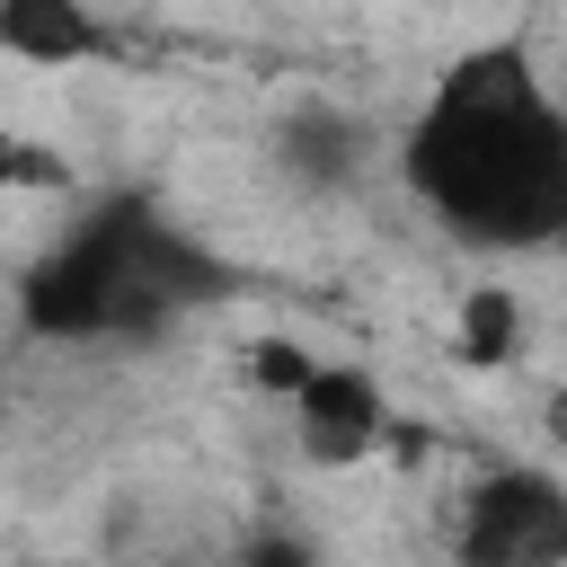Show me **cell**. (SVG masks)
<instances>
[{
    "mask_svg": "<svg viewBox=\"0 0 567 567\" xmlns=\"http://www.w3.org/2000/svg\"><path fill=\"white\" fill-rule=\"evenodd\" d=\"M452 337H461V354L470 363H514L523 354V292L514 284H470L461 292V319H452Z\"/></svg>",
    "mask_w": 567,
    "mask_h": 567,
    "instance_id": "6",
    "label": "cell"
},
{
    "mask_svg": "<svg viewBox=\"0 0 567 567\" xmlns=\"http://www.w3.org/2000/svg\"><path fill=\"white\" fill-rule=\"evenodd\" d=\"M0 53L27 71H80L106 53V27L89 0H0Z\"/></svg>",
    "mask_w": 567,
    "mask_h": 567,
    "instance_id": "4",
    "label": "cell"
},
{
    "mask_svg": "<svg viewBox=\"0 0 567 567\" xmlns=\"http://www.w3.org/2000/svg\"><path fill=\"white\" fill-rule=\"evenodd\" d=\"M416 186L434 195V213L470 239L523 248L558 230L567 204V142H558V106L549 80L523 53H478L461 62L425 124H416Z\"/></svg>",
    "mask_w": 567,
    "mask_h": 567,
    "instance_id": "1",
    "label": "cell"
},
{
    "mask_svg": "<svg viewBox=\"0 0 567 567\" xmlns=\"http://www.w3.org/2000/svg\"><path fill=\"white\" fill-rule=\"evenodd\" d=\"M461 567H558L567 558V496L549 470H496L461 496L452 523Z\"/></svg>",
    "mask_w": 567,
    "mask_h": 567,
    "instance_id": "2",
    "label": "cell"
},
{
    "mask_svg": "<svg viewBox=\"0 0 567 567\" xmlns=\"http://www.w3.org/2000/svg\"><path fill=\"white\" fill-rule=\"evenodd\" d=\"M35 177H44V159H35V151L0 124V195H18V186H35Z\"/></svg>",
    "mask_w": 567,
    "mask_h": 567,
    "instance_id": "8",
    "label": "cell"
},
{
    "mask_svg": "<svg viewBox=\"0 0 567 567\" xmlns=\"http://www.w3.org/2000/svg\"><path fill=\"white\" fill-rule=\"evenodd\" d=\"M292 408V452L310 470H363L381 443H390V390L372 363H346V354H319L310 381L284 399Z\"/></svg>",
    "mask_w": 567,
    "mask_h": 567,
    "instance_id": "3",
    "label": "cell"
},
{
    "mask_svg": "<svg viewBox=\"0 0 567 567\" xmlns=\"http://www.w3.org/2000/svg\"><path fill=\"white\" fill-rule=\"evenodd\" d=\"M363 124L346 115V106H292L284 115V133H275V159H284V177H301V186H319V195H337V186H354L363 177Z\"/></svg>",
    "mask_w": 567,
    "mask_h": 567,
    "instance_id": "5",
    "label": "cell"
},
{
    "mask_svg": "<svg viewBox=\"0 0 567 567\" xmlns=\"http://www.w3.org/2000/svg\"><path fill=\"white\" fill-rule=\"evenodd\" d=\"M310 363H319V354H310L301 337H257V346H248V381H257L266 399H292V390L310 381Z\"/></svg>",
    "mask_w": 567,
    "mask_h": 567,
    "instance_id": "7",
    "label": "cell"
}]
</instances>
